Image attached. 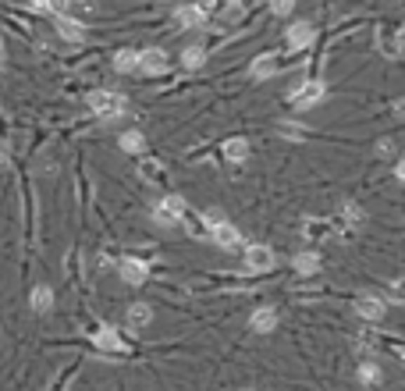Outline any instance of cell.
Masks as SVG:
<instances>
[{
  "instance_id": "1",
  "label": "cell",
  "mask_w": 405,
  "mask_h": 391,
  "mask_svg": "<svg viewBox=\"0 0 405 391\" xmlns=\"http://www.w3.org/2000/svg\"><path fill=\"white\" fill-rule=\"evenodd\" d=\"M86 103H89V110H93L96 118H118V114H125V110H128V100L121 93H107V89L89 93Z\"/></svg>"
},
{
  "instance_id": "2",
  "label": "cell",
  "mask_w": 405,
  "mask_h": 391,
  "mask_svg": "<svg viewBox=\"0 0 405 391\" xmlns=\"http://www.w3.org/2000/svg\"><path fill=\"white\" fill-rule=\"evenodd\" d=\"M324 96H327V86H324V82H303L299 89L288 93V100H292L296 110H310V107H317Z\"/></svg>"
},
{
  "instance_id": "3",
  "label": "cell",
  "mask_w": 405,
  "mask_h": 391,
  "mask_svg": "<svg viewBox=\"0 0 405 391\" xmlns=\"http://www.w3.org/2000/svg\"><path fill=\"white\" fill-rule=\"evenodd\" d=\"M182 213H185V199L182 196H167V199H160L157 206H153V220H157V225H175V220H182Z\"/></svg>"
},
{
  "instance_id": "4",
  "label": "cell",
  "mask_w": 405,
  "mask_h": 391,
  "mask_svg": "<svg viewBox=\"0 0 405 391\" xmlns=\"http://www.w3.org/2000/svg\"><path fill=\"white\" fill-rule=\"evenodd\" d=\"M274 263H277V256H274V249L270 246H246V267L249 270H274Z\"/></svg>"
},
{
  "instance_id": "5",
  "label": "cell",
  "mask_w": 405,
  "mask_h": 391,
  "mask_svg": "<svg viewBox=\"0 0 405 391\" xmlns=\"http://www.w3.org/2000/svg\"><path fill=\"white\" fill-rule=\"evenodd\" d=\"M167 68H171V65H167V53H164V50L150 46V50L139 53V72H146V75H164Z\"/></svg>"
},
{
  "instance_id": "6",
  "label": "cell",
  "mask_w": 405,
  "mask_h": 391,
  "mask_svg": "<svg viewBox=\"0 0 405 391\" xmlns=\"http://www.w3.org/2000/svg\"><path fill=\"white\" fill-rule=\"evenodd\" d=\"M118 274H121V281L125 285H146V260H135V256H128V260H121L118 263Z\"/></svg>"
},
{
  "instance_id": "7",
  "label": "cell",
  "mask_w": 405,
  "mask_h": 391,
  "mask_svg": "<svg viewBox=\"0 0 405 391\" xmlns=\"http://www.w3.org/2000/svg\"><path fill=\"white\" fill-rule=\"evenodd\" d=\"M313 36H317V32H313L310 22H296L292 29H288V36H284V46H288V50H306V46L313 43Z\"/></svg>"
},
{
  "instance_id": "8",
  "label": "cell",
  "mask_w": 405,
  "mask_h": 391,
  "mask_svg": "<svg viewBox=\"0 0 405 391\" xmlns=\"http://www.w3.org/2000/svg\"><path fill=\"white\" fill-rule=\"evenodd\" d=\"M210 235H213V242H217L220 249H239V246H242V232H239L235 225H227V220H220L217 228H210Z\"/></svg>"
},
{
  "instance_id": "9",
  "label": "cell",
  "mask_w": 405,
  "mask_h": 391,
  "mask_svg": "<svg viewBox=\"0 0 405 391\" xmlns=\"http://www.w3.org/2000/svg\"><path fill=\"white\" fill-rule=\"evenodd\" d=\"M356 313H359L363 320H380V317L387 313V303H384L380 296H359V299H356Z\"/></svg>"
},
{
  "instance_id": "10",
  "label": "cell",
  "mask_w": 405,
  "mask_h": 391,
  "mask_svg": "<svg viewBox=\"0 0 405 391\" xmlns=\"http://www.w3.org/2000/svg\"><path fill=\"white\" fill-rule=\"evenodd\" d=\"M249 327H253L256 334H267V331H274V327H277V310H274V306H260V310H253V317H249Z\"/></svg>"
},
{
  "instance_id": "11",
  "label": "cell",
  "mask_w": 405,
  "mask_h": 391,
  "mask_svg": "<svg viewBox=\"0 0 405 391\" xmlns=\"http://www.w3.org/2000/svg\"><path fill=\"white\" fill-rule=\"evenodd\" d=\"M93 345H100L103 352H125V342H121V334L114 331V327H100L93 334Z\"/></svg>"
},
{
  "instance_id": "12",
  "label": "cell",
  "mask_w": 405,
  "mask_h": 391,
  "mask_svg": "<svg viewBox=\"0 0 405 391\" xmlns=\"http://www.w3.org/2000/svg\"><path fill=\"white\" fill-rule=\"evenodd\" d=\"M57 32H61V39H68V43H79L86 36V25L68 18V15H57Z\"/></svg>"
},
{
  "instance_id": "13",
  "label": "cell",
  "mask_w": 405,
  "mask_h": 391,
  "mask_svg": "<svg viewBox=\"0 0 405 391\" xmlns=\"http://www.w3.org/2000/svg\"><path fill=\"white\" fill-rule=\"evenodd\" d=\"M175 22L185 25V29H189V25H203V22H206V8H203V4H185V8L175 11Z\"/></svg>"
},
{
  "instance_id": "14",
  "label": "cell",
  "mask_w": 405,
  "mask_h": 391,
  "mask_svg": "<svg viewBox=\"0 0 405 391\" xmlns=\"http://www.w3.org/2000/svg\"><path fill=\"white\" fill-rule=\"evenodd\" d=\"M29 306H32V313H50V306H53V289L36 285L32 296H29Z\"/></svg>"
},
{
  "instance_id": "15",
  "label": "cell",
  "mask_w": 405,
  "mask_h": 391,
  "mask_svg": "<svg viewBox=\"0 0 405 391\" xmlns=\"http://www.w3.org/2000/svg\"><path fill=\"white\" fill-rule=\"evenodd\" d=\"M150 320H153V310H150L146 303H132V306H128V324H132V327H146Z\"/></svg>"
},
{
  "instance_id": "16",
  "label": "cell",
  "mask_w": 405,
  "mask_h": 391,
  "mask_svg": "<svg viewBox=\"0 0 405 391\" xmlns=\"http://www.w3.org/2000/svg\"><path fill=\"white\" fill-rule=\"evenodd\" d=\"M277 58H274V53H267V58H260L256 65H253V79H270V75H277Z\"/></svg>"
},
{
  "instance_id": "17",
  "label": "cell",
  "mask_w": 405,
  "mask_h": 391,
  "mask_svg": "<svg viewBox=\"0 0 405 391\" xmlns=\"http://www.w3.org/2000/svg\"><path fill=\"white\" fill-rule=\"evenodd\" d=\"M118 146H121L125 153H142V150H146V135H142V132H125V135L118 139Z\"/></svg>"
},
{
  "instance_id": "18",
  "label": "cell",
  "mask_w": 405,
  "mask_h": 391,
  "mask_svg": "<svg viewBox=\"0 0 405 391\" xmlns=\"http://www.w3.org/2000/svg\"><path fill=\"white\" fill-rule=\"evenodd\" d=\"M114 68H118V72H135L139 68V50H118Z\"/></svg>"
},
{
  "instance_id": "19",
  "label": "cell",
  "mask_w": 405,
  "mask_h": 391,
  "mask_svg": "<svg viewBox=\"0 0 405 391\" xmlns=\"http://www.w3.org/2000/svg\"><path fill=\"white\" fill-rule=\"evenodd\" d=\"M292 263H296L299 274H317V270H320V256H317V253H299Z\"/></svg>"
},
{
  "instance_id": "20",
  "label": "cell",
  "mask_w": 405,
  "mask_h": 391,
  "mask_svg": "<svg viewBox=\"0 0 405 391\" xmlns=\"http://www.w3.org/2000/svg\"><path fill=\"white\" fill-rule=\"evenodd\" d=\"M224 157H227V160H235V164L246 160V157H249V143H246V139H231V143L224 146Z\"/></svg>"
},
{
  "instance_id": "21",
  "label": "cell",
  "mask_w": 405,
  "mask_h": 391,
  "mask_svg": "<svg viewBox=\"0 0 405 391\" xmlns=\"http://www.w3.org/2000/svg\"><path fill=\"white\" fill-rule=\"evenodd\" d=\"M341 220H345L349 228H359V225H363V210H359L356 203H345V206H341Z\"/></svg>"
},
{
  "instance_id": "22",
  "label": "cell",
  "mask_w": 405,
  "mask_h": 391,
  "mask_svg": "<svg viewBox=\"0 0 405 391\" xmlns=\"http://www.w3.org/2000/svg\"><path fill=\"white\" fill-rule=\"evenodd\" d=\"M384 380V373H380V366H373V363H366V366H359V384H380Z\"/></svg>"
},
{
  "instance_id": "23",
  "label": "cell",
  "mask_w": 405,
  "mask_h": 391,
  "mask_svg": "<svg viewBox=\"0 0 405 391\" xmlns=\"http://www.w3.org/2000/svg\"><path fill=\"white\" fill-rule=\"evenodd\" d=\"M182 61H185V68H199V65L206 61V53H203V46H189V50L182 53Z\"/></svg>"
},
{
  "instance_id": "24",
  "label": "cell",
  "mask_w": 405,
  "mask_h": 391,
  "mask_svg": "<svg viewBox=\"0 0 405 391\" xmlns=\"http://www.w3.org/2000/svg\"><path fill=\"white\" fill-rule=\"evenodd\" d=\"M292 8H296V0H270V11L281 15V18H284V15H292Z\"/></svg>"
},
{
  "instance_id": "25",
  "label": "cell",
  "mask_w": 405,
  "mask_h": 391,
  "mask_svg": "<svg viewBox=\"0 0 405 391\" xmlns=\"http://www.w3.org/2000/svg\"><path fill=\"white\" fill-rule=\"evenodd\" d=\"M29 8L39 11V15H50L53 11V0H29Z\"/></svg>"
},
{
  "instance_id": "26",
  "label": "cell",
  "mask_w": 405,
  "mask_h": 391,
  "mask_svg": "<svg viewBox=\"0 0 405 391\" xmlns=\"http://www.w3.org/2000/svg\"><path fill=\"white\" fill-rule=\"evenodd\" d=\"M394 178H398V182H405V157L394 164Z\"/></svg>"
},
{
  "instance_id": "27",
  "label": "cell",
  "mask_w": 405,
  "mask_h": 391,
  "mask_svg": "<svg viewBox=\"0 0 405 391\" xmlns=\"http://www.w3.org/2000/svg\"><path fill=\"white\" fill-rule=\"evenodd\" d=\"M380 153H384V157L394 153V143H391V139H380Z\"/></svg>"
},
{
  "instance_id": "28",
  "label": "cell",
  "mask_w": 405,
  "mask_h": 391,
  "mask_svg": "<svg viewBox=\"0 0 405 391\" xmlns=\"http://www.w3.org/2000/svg\"><path fill=\"white\" fill-rule=\"evenodd\" d=\"M0 58H4V43H0Z\"/></svg>"
},
{
  "instance_id": "29",
  "label": "cell",
  "mask_w": 405,
  "mask_h": 391,
  "mask_svg": "<svg viewBox=\"0 0 405 391\" xmlns=\"http://www.w3.org/2000/svg\"><path fill=\"white\" fill-rule=\"evenodd\" d=\"M224 4H239V0H224Z\"/></svg>"
},
{
  "instance_id": "30",
  "label": "cell",
  "mask_w": 405,
  "mask_h": 391,
  "mask_svg": "<svg viewBox=\"0 0 405 391\" xmlns=\"http://www.w3.org/2000/svg\"><path fill=\"white\" fill-rule=\"evenodd\" d=\"M0 72H4V58H0Z\"/></svg>"
}]
</instances>
